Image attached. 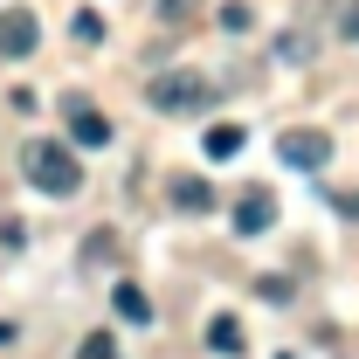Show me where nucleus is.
<instances>
[{
	"mask_svg": "<svg viewBox=\"0 0 359 359\" xmlns=\"http://www.w3.org/2000/svg\"><path fill=\"white\" fill-rule=\"evenodd\" d=\"M111 311L125 318V325H152V297H145L138 283H118V290H111Z\"/></svg>",
	"mask_w": 359,
	"mask_h": 359,
	"instance_id": "nucleus-8",
	"label": "nucleus"
},
{
	"mask_svg": "<svg viewBox=\"0 0 359 359\" xmlns=\"http://www.w3.org/2000/svg\"><path fill=\"white\" fill-rule=\"evenodd\" d=\"M339 35H346V42H359V0H346V14H339Z\"/></svg>",
	"mask_w": 359,
	"mask_h": 359,
	"instance_id": "nucleus-15",
	"label": "nucleus"
},
{
	"mask_svg": "<svg viewBox=\"0 0 359 359\" xmlns=\"http://www.w3.org/2000/svg\"><path fill=\"white\" fill-rule=\"evenodd\" d=\"M159 14H166V21H180V14H194V0H166Z\"/></svg>",
	"mask_w": 359,
	"mask_h": 359,
	"instance_id": "nucleus-16",
	"label": "nucleus"
},
{
	"mask_svg": "<svg viewBox=\"0 0 359 359\" xmlns=\"http://www.w3.org/2000/svg\"><path fill=\"white\" fill-rule=\"evenodd\" d=\"M42 48V14L35 7H0V55L7 62H28Z\"/></svg>",
	"mask_w": 359,
	"mask_h": 359,
	"instance_id": "nucleus-4",
	"label": "nucleus"
},
{
	"mask_svg": "<svg viewBox=\"0 0 359 359\" xmlns=\"http://www.w3.org/2000/svg\"><path fill=\"white\" fill-rule=\"evenodd\" d=\"M166 194H173V208H180V215H215V187H208L201 173H180Z\"/></svg>",
	"mask_w": 359,
	"mask_h": 359,
	"instance_id": "nucleus-7",
	"label": "nucleus"
},
{
	"mask_svg": "<svg viewBox=\"0 0 359 359\" xmlns=\"http://www.w3.org/2000/svg\"><path fill=\"white\" fill-rule=\"evenodd\" d=\"M269 222H276V201H269L263 187H249V194L235 201V235H263Z\"/></svg>",
	"mask_w": 359,
	"mask_h": 359,
	"instance_id": "nucleus-6",
	"label": "nucleus"
},
{
	"mask_svg": "<svg viewBox=\"0 0 359 359\" xmlns=\"http://www.w3.org/2000/svg\"><path fill=\"white\" fill-rule=\"evenodd\" d=\"M242 145H249V132H242V125H215V132H208V145H201V152H208V159H235Z\"/></svg>",
	"mask_w": 359,
	"mask_h": 359,
	"instance_id": "nucleus-9",
	"label": "nucleus"
},
{
	"mask_svg": "<svg viewBox=\"0 0 359 359\" xmlns=\"http://www.w3.org/2000/svg\"><path fill=\"white\" fill-rule=\"evenodd\" d=\"M276 159L297 166V173H318L332 159V138L318 132V125H290V132H276Z\"/></svg>",
	"mask_w": 359,
	"mask_h": 359,
	"instance_id": "nucleus-3",
	"label": "nucleus"
},
{
	"mask_svg": "<svg viewBox=\"0 0 359 359\" xmlns=\"http://www.w3.org/2000/svg\"><path fill=\"white\" fill-rule=\"evenodd\" d=\"M249 21H256V14H249V0H228V7H222V28H228V35H242Z\"/></svg>",
	"mask_w": 359,
	"mask_h": 359,
	"instance_id": "nucleus-13",
	"label": "nucleus"
},
{
	"mask_svg": "<svg viewBox=\"0 0 359 359\" xmlns=\"http://www.w3.org/2000/svg\"><path fill=\"white\" fill-rule=\"evenodd\" d=\"M276 55H283V62H304V55H311V48H304V35H297V28H290V35H283V48H276Z\"/></svg>",
	"mask_w": 359,
	"mask_h": 359,
	"instance_id": "nucleus-14",
	"label": "nucleus"
},
{
	"mask_svg": "<svg viewBox=\"0 0 359 359\" xmlns=\"http://www.w3.org/2000/svg\"><path fill=\"white\" fill-rule=\"evenodd\" d=\"M145 104H152V111H166V118H187V111L215 104V83H208L201 69H159L152 90H145Z\"/></svg>",
	"mask_w": 359,
	"mask_h": 359,
	"instance_id": "nucleus-2",
	"label": "nucleus"
},
{
	"mask_svg": "<svg viewBox=\"0 0 359 359\" xmlns=\"http://www.w3.org/2000/svg\"><path fill=\"white\" fill-rule=\"evenodd\" d=\"M21 180L48 194V201H69L76 187H83V159L62 145V138H35V145H21Z\"/></svg>",
	"mask_w": 359,
	"mask_h": 359,
	"instance_id": "nucleus-1",
	"label": "nucleus"
},
{
	"mask_svg": "<svg viewBox=\"0 0 359 359\" xmlns=\"http://www.w3.org/2000/svg\"><path fill=\"white\" fill-rule=\"evenodd\" d=\"M69 35H76V42H104V14H76V21H69Z\"/></svg>",
	"mask_w": 359,
	"mask_h": 359,
	"instance_id": "nucleus-12",
	"label": "nucleus"
},
{
	"mask_svg": "<svg viewBox=\"0 0 359 359\" xmlns=\"http://www.w3.org/2000/svg\"><path fill=\"white\" fill-rule=\"evenodd\" d=\"M62 118H69V145H111V118H104L97 104L69 97V104H62Z\"/></svg>",
	"mask_w": 359,
	"mask_h": 359,
	"instance_id": "nucleus-5",
	"label": "nucleus"
},
{
	"mask_svg": "<svg viewBox=\"0 0 359 359\" xmlns=\"http://www.w3.org/2000/svg\"><path fill=\"white\" fill-rule=\"evenodd\" d=\"M76 359H125V353H118V339H111V332H90L83 346H76Z\"/></svg>",
	"mask_w": 359,
	"mask_h": 359,
	"instance_id": "nucleus-11",
	"label": "nucleus"
},
{
	"mask_svg": "<svg viewBox=\"0 0 359 359\" xmlns=\"http://www.w3.org/2000/svg\"><path fill=\"white\" fill-rule=\"evenodd\" d=\"M208 346H215V353H242V325H235V318H215V325H208Z\"/></svg>",
	"mask_w": 359,
	"mask_h": 359,
	"instance_id": "nucleus-10",
	"label": "nucleus"
}]
</instances>
